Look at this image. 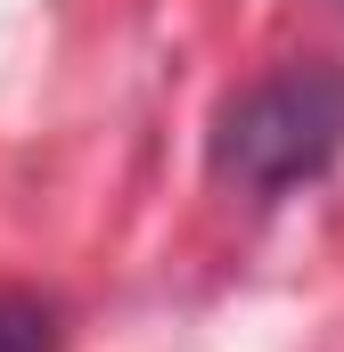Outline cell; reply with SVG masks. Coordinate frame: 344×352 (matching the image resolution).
<instances>
[{
	"label": "cell",
	"mask_w": 344,
	"mask_h": 352,
	"mask_svg": "<svg viewBox=\"0 0 344 352\" xmlns=\"http://www.w3.org/2000/svg\"><path fill=\"white\" fill-rule=\"evenodd\" d=\"M0 352H58V320L33 295H0Z\"/></svg>",
	"instance_id": "7a4b0ae2"
},
{
	"label": "cell",
	"mask_w": 344,
	"mask_h": 352,
	"mask_svg": "<svg viewBox=\"0 0 344 352\" xmlns=\"http://www.w3.org/2000/svg\"><path fill=\"white\" fill-rule=\"evenodd\" d=\"M344 148V74L328 58L279 66L222 107V173L246 188H295L320 180Z\"/></svg>",
	"instance_id": "6da1fadb"
}]
</instances>
